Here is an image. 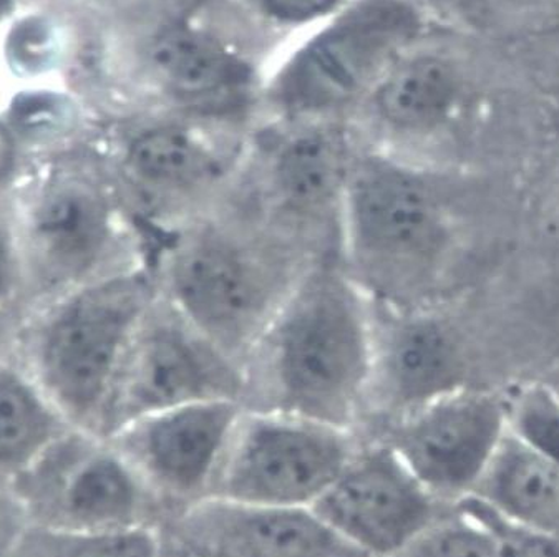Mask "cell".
Returning <instances> with one entry per match:
<instances>
[{
  "label": "cell",
  "mask_w": 559,
  "mask_h": 557,
  "mask_svg": "<svg viewBox=\"0 0 559 557\" xmlns=\"http://www.w3.org/2000/svg\"><path fill=\"white\" fill-rule=\"evenodd\" d=\"M376 310L337 254L300 269L242 364L246 408L324 422L364 435Z\"/></svg>",
  "instance_id": "obj_1"
},
{
  "label": "cell",
  "mask_w": 559,
  "mask_h": 557,
  "mask_svg": "<svg viewBox=\"0 0 559 557\" xmlns=\"http://www.w3.org/2000/svg\"><path fill=\"white\" fill-rule=\"evenodd\" d=\"M508 431V399L465 386L366 437L385 441L428 491L455 506L475 491Z\"/></svg>",
  "instance_id": "obj_11"
},
{
  "label": "cell",
  "mask_w": 559,
  "mask_h": 557,
  "mask_svg": "<svg viewBox=\"0 0 559 557\" xmlns=\"http://www.w3.org/2000/svg\"><path fill=\"white\" fill-rule=\"evenodd\" d=\"M439 166L360 142L342 204L337 258L376 306L439 304L453 245Z\"/></svg>",
  "instance_id": "obj_3"
},
{
  "label": "cell",
  "mask_w": 559,
  "mask_h": 557,
  "mask_svg": "<svg viewBox=\"0 0 559 557\" xmlns=\"http://www.w3.org/2000/svg\"><path fill=\"white\" fill-rule=\"evenodd\" d=\"M364 435L324 422L245 408L211 498L312 508L346 469Z\"/></svg>",
  "instance_id": "obj_9"
},
{
  "label": "cell",
  "mask_w": 559,
  "mask_h": 557,
  "mask_svg": "<svg viewBox=\"0 0 559 557\" xmlns=\"http://www.w3.org/2000/svg\"><path fill=\"white\" fill-rule=\"evenodd\" d=\"M11 198H0V304L22 307V262Z\"/></svg>",
  "instance_id": "obj_25"
},
{
  "label": "cell",
  "mask_w": 559,
  "mask_h": 557,
  "mask_svg": "<svg viewBox=\"0 0 559 557\" xmlns=\"http://www.w3.org/2000/svg\"><path fill=\"white\" fill-rule=\"evenodd\" d=\"M25 310L21 306L0 304V362L9 360L17 354Z\"/></svg>",
  "instance_id": "obj_30"
},
{
  "label": "cell",
  "mask_w": 559,
  "mask_h": 557,
  "mask_svg": "<svg viewBox=\"0 0 559 557\" xmlns=\"http://www.w3.org/2000/svg\"><path fill=\"white\" fill-rule=\"evenodd\" d=\"M271 14L284 21H305L329 8L334 0H263Z\"/></svg>",
  "instance_id": "obj_31"
},
{
  "label": "cell",
  "mask_w": 559,
  "mask_h": 557,
  "mask_svg": "<svg viewBox=\"0 0 559 557\" xmlns=\"http://www.w3.org/2000/svg\"><path fill=\"white\" fill-rule=\"evenodd\" d=\"M28 521L11 489L0 488V557H14Z\"/></svg>",
  "instance_id": "obj_28"
},
{
  "label": "cell",
  "mask_w": 559,
  "mask_h": 557,
  "mask_svg": "<svg viewBox=\"0 0 559 557\" xmlns=\"http://www.w3.org/2000/svg\"><path fill=\"white\" fill-rule=\"evenodd\" d=\"M245 408L233 399L187 403L142 416L107 440L133 464L168 520L211 498Z\"/></svg>",
  "instance_id": "obj_12"
},
{
  "label": "cell",
  "mask_w": 559,
  "mask_h": 557,
  "mask_svg": "<svg viewBox=\"0 0 559 557\" xmlns=\"http://www.w3.org/2000/svg\"><path fill=\"white\" fill-rule=\"evenodd\" d=\"M155 297L152 268L140 264L25 317L15 358L69 427L105 438L121 364Z\"/></svg>",
  "instance_id": "obj_5"
},
{
  "label": "cell",
  "mask_w": 559,
  "mask_h": 557,
  "mask_svg": "<svg viewBox=\"0 0 559 557\" xmlns=\"http://www.w3.org/2000/svg\"><path fill=\"white\" fill-rule=\"evenodd\" d=\"M417 31V15L397 0H376L316 38L284 72L277 104L297 123L356 100L373 75Z\"/></svg>",
  "instance_id": "obj_14"
},
{
  "label": "cell",
  "mask_w": 559,
  "mask_h": 557,
  "mask_svg": "<svg viewBox=\"0 0 559 557\" xmlns=\"http://www.w3.org/2000/svg\"><path fill=\"white\" fill-rule=\"evenodd\" d=\"M11 491L28 526L111 533L158 526L166 514L133 464L107 438L70 428Z\"/></svg>",
  "instance_id": "obj_8"
},
{
  "label": "cell",
  "mask_w": 559,
  "mask_h": 557,
  "mask_svg": "<svg viewBox=\"0 0 559 557\" xmlns=\"http://www.w3.org/2000/svg\"><path fill=\"white\" fill-rule=\"evenodd\" d=\"M56 50V28L46 19L19 22L8 38V56L21 72L38 73L44 67L50 69Z\"/></svg>",
  "instance_id": "obj_24"
},
{
  "label": "cell",
  "mask_w": 559,
  "mask_h": 557,
  "mask_svg": "<svg viewBox=\"0 0 559 557\" xmlns=\"http://www.w3.org/2000/svg\"><path fill=\"white\" fill-rule=\"evenodd\" d=\"M105 169L150 242L222 206L245 168L248 150L180 123L152 125L107 152Z\"/></svg>",
  "instance_id": "obj_7"
},
{
  "label": "cell",
  "mask_w": 559,
  "mask_h": 557,
  "mask_svg": "<svg viewBox=\"0 0 559 557\" xmlns=\"http://www.w3.org/2000/svg\"><path fill=\"white\" fill-rule=\"evenodd\" d=\"M218 557H367L311 508H271L207 498L168 518Z\"/></svg>",
  "instance_id": "obj_16"
},
{
  "label": "cell",
  "mask_w": 559,
  "mask_h": 557,
  "mask_svg": "<svg viewBox=\"0 0 559 557\" xmlns=\"http://www.w3.org/2000/svg\"><path fill=\"white\" fill-rule=\"evenodd\" d=\"M153 63L166 88L180 100L201 104L245 82V72L211 38L197 32H166L153 47Z\"/></svg>",
  "instance_id": "obj_20"
},
{
  "label": "cell",
  "mask_w": 559,
  "mask_h": 557,
  "mask_svg": "<svg viewBox=\"0 0 559 557\" xmlns=\"http://www.w3.org/2000/svg\"><path fill=\"white\" fill-rule=\"evenodd\" d=\"M452 506L428 491L385 441L362 443L312 511L367 557H394Z\"/></svg>",
  "instance_id": "obj_13"
},
{
  "label": "cell",
  "mask_w": 559,
  "mask_h": 557,
  "mask_svg": "<svg viewBox=\"0 0 559 557\" xmlns=\"http://www.w3.org/2000/svg\"><path fill=\"white\" fill-rule=\"evenodd\" d=\"M32 158L8 118L0 117V198H11L31 168Z\"/></svg>",
  "instance_id": "obj_27"
},
{
  "label": "cell",
  "mask_w": 559,
  "mask_h": 557,
  "mask_svg": "<svg viewBox=\"0 0 559 557\" xmlns=\"http://www.w3.org/2000/svg\"><path fill=\"white\" fill-rule=\"evenodd\" d=\"M311 256L235 198L156 236V294L242 368L249 351Z\"/></svg>",
  "instance_id": "obj_2"
},
{
  "label": "cell",
  "mask_w": 559,
  "mask_h": 557,
  "mask_svg": "<svg viewBox=\"0 0 559 557\" xmlns=\"http://www.w3.org/2000/svg\"><path fill=\"white\" fill-rule=\"evenodd\" d=\"M460 502L480 514L497 531L501 543H503L507 557H559V543L556 541L530 533V531L501 520L477 499L466 498Z\"/></svg>",
  "instance_id": "obj_26"
},
{
  "label": "cell",
  "mask_w": 559,
  "mask_h": 557,
  "mask_svg": "<svg viewBox=\"0 0 559 557\" xmlns=\"http://www.w3.org/2000/svg\"><path fill=\"white\" fill-rule=\"evenodd\" d=\"M450 2H455V4L460 5H468V8H481V5H487L490 0H450Z\"/></svg>",
  "instance_id": "obj_33"
},
{
  "label": "cell",
  "mask_w": 559,
  "mask_h": 557,
  "mask_svg": "<svg viewBox=\"0 0 559 557\" xmlns=\"http://www.w3.org/2000/svg\"><path fill=\"white\" fill-rule=\"evenodd\" d=\"M14 557H159L158 526L66 533L28 526Z\"/></svg>",
  "instance_id": "obj_21"
},
{
  "label": "cell",
  "mask_w": 559,
  "mask_h": 557,
  "mask_svg": "<svg viewBox=\"0 0 559 557\" xmlns=\"http://www.w3.org/2000/svg\"><path fill=\"white\" fill-rule=\"evenodd\" d=\"M70 428L17 358L0 362V488L11 489Z\"/></svg>",
  "instance_id": "obj_18"
},
{
  "label": "cell",
  "mask_w": 559,
  "mask_h": 557,
  "mask_svg": "<svg viewBox=\"0 0 559 557\" xmlns=\"http://www.w3.org/2000/svg\"><path fill=\"white\" fill-rule=\"evenodd\" d=\"M468 498L514 526L559 543V470L511 430Z\"/></svg>",
  "instance_id": "obj_17"
},
{
  "label": "cell",
  "mask_w": 559,
  "mask_h": 557,
  "mask_svg": "<svg viewBox=\"0 0 559 557\" xmlns=\"http://www.w3.org/2000/svg\"><path fill=\"white\" fill-rule=\"evenodd\" d=\"M19 0H0V24L11 17L12 12L17 8Z\"/></svg>",
  "instance_id": "obj_32"
},
{
  "label": "cell",
  "mask_w": 559,
  "mask_h": 557,
  "mask_svg": "<svg viewBox=\"0 0 559 557\" xmlns=\"http://www.w3.org/2000/svg\"><path fill=\"white\" fill-rule=\"evenodd\" d=\"M214 399L242 402V368L156 294L121 364L105 438L142 416Z\"/></svg>",
  "instance_id": "obj_10"
},
{
  "label": "cell",
  "mask_w": 559,
  "mask_h": 557,
  "mask_svg": "<svg viewBox=\"0 0 559 557\" xmlns=\"http://www.w3.org/2000/svg\"><path fill=\"white\" fill-rule=\"evenodd\" d=\"M159 557H218L171 520L158 524Z\"/></svg>",
  "instance_id": "obj_29"
},
{
  "label": "cell",
  "mask_w": 559,
  "mask_h": 557,
  "mask_svg": "<svg viewBox=\"0 0 559 557\" xmlns=\"http://www.w3.org/2000/svg\"><path fill=\"white\" fill-rule=\"evenodd\" d=\"M459 75L445 60H414L382 83L376 95L380 120L394 133L421 137L445 123L459 97Z\"/></svg>",
  "instance_id": "obj_19"
},
{
  "label": "cell",
  "mask_w": 559,
  "mask_h": 557,
  "mask_svg": "<svg viewBox=\"0 0 559 557\" xmlns=\"http://www.w3.org/2000/svg\"><path fill=\"white\" fill-rule=\"evenodd\" d=\"M510 402V430L559 470V393L525 387Z\"/></svg>",
  "instance_id": "obj_23"
},
{
  "label": "cell",
  "mask_w": 559,
  "mask_h": 557,
  "mask_svg": "<svg viewBox=\"0 0 559 557\" xmlns=\"http://www.w3.org/2000/svg\"><path fill=\"white\" fill-rule=\"evenodd\" d=\"M359 143L337 123H297L248 150L233 198L306 254H337L342 204Z\"/></svg>",
  "instance_id": "obj_6"
},
{
  "label": "cell",
  "mask_w": 559,
  "mask_h": 557,
  "mask_svg": "<svg viewBox=\"0 0 559 557\" xmlns=\"http://www.w3.org/2000/svg\"><path fill=\"white\" fill-rule=\"evenodd\" d=\"M394 557H507L497 531L468 506H452Z\"/></svg>",
  "instance_id": "obj_22"
},
{
  "label": "cell",
  "mask_w": 559,
  "mask_h": 557,
  "mask_svg": "<svg viewBox=\"0 0 559 557\" xmlns=\"http://www.w3.org/2000/svg\"><path fill=\"white\" fill-rule=\"evenodd\" d=\"M25 313L95 278L150 264V239L124 206L97 149L38 155L11 198Z\"/></svg>",
  "instance_id": "obj_4"
},
{
  "label": "cell",
  "mask_w": 559,
  "mask_h": 557,
  "mask_svg": "<svg viewBox=\"0 0 559 557\" xmlns=\"http://www.w3.org/2000/svg\"><path fill=\"white\" fill-rule=\"evenodd\" d=\"M376 310V351L366 435L465 387V358L452 323L433 306Z\"/></svg>",
  "instance_id": "obj_15"
}]
</instances>
